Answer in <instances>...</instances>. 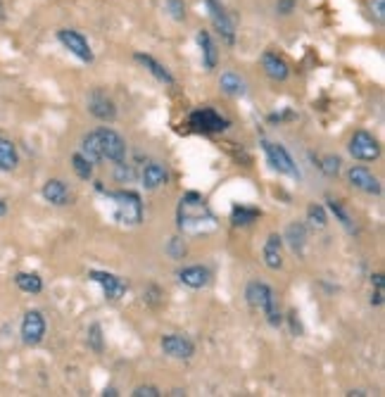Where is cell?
<instances>
[{
  "mask_svg": "<svg viewBox=\"0 0 385 397\" xmlns=\"http://www.w3.org/2000/svg\"><path fill=\"white\" fill-rule=\"evenodd\" d=\"M371 281L376 283V288H383V274H374L371 276Z\"/></svg>",
  "mask_w": 385,
  "mask_h": 397,
  "instance_id": "cell-40",
  "label": "cell"
},
{
  "mask_svg": "<svg viewBox=\"0 0 385 397\" xmlns=\"http://www.w3.org/2000/svg\"><path fill=\"white\" fill-rule=\"evenodd\" d=\"M178 229L188 236H200L217 229V219L207 207L205 197L200 193H185L178 205Z\"/></svg>",
  "mask_w": 385,
  "mask_h": 397,
  "instance_id": "cell-1",
  "label": "cell"
},
{
  "mask_svg": "<svg viewBox=\"0 0 385 397\" xmlns=\"http://www.w3.org/2000/svg\"><path fill=\"white\" fill-rule=\"evenodd\" d=\"M5 215H7V202L0 200V217H5Z\"/></svg>",
  "mask_w": 385,
  "mask_h": 397,
  "instance_id": "cell-41",
  "label": "cell"
},
{
  "mask_svg": "<svg viewBox=\"0 0 385 397\" xmlns=\"http://www.w3.org/2000/svg\"><path fill=\"white\" fill-rule=\"evenodd\" d=\"M133 179V169L126 167L124 162H117V181H131Z\"/></svg>",
  "mask_w": 385,
  "mask_h": 397,
  "instance_id": "cell-38",
  "label": "cell"
},
{
  "mask_svg": "<svg viewBox=\"0 0 385 397\" xmlns=\"http://www.w3.org/2000/svg\"><path fill=\"white\" fill-rule=\"evenodd\" d=\"M205 8L210 12V19L214 24V29L219 31V36L224 43L235 46V24L231 15L226 12V8L221 5V0H205Z\"/></svg>",
  "mask_w": 385,
  "mask_h": 397,
  "instance_id": "cell-7",
  "label": "cell"
},
{
  "mask_svg": "<svg viewBox=\"0 0 385 397\" xmlns=\"http://www.w3.org/2000/svg\"><path fill=\"white\" fill-rule=\"evenodd\" d=\"M328 210H331L333 215L338 217V222H340L342 226H345V229L352 231V219H349V215L345 212V207H342V205H340L338 200H333V197H331V200H328Z\"/></svg>",
  "mask_w": 385,
  "mask_h": 397,
  "instance_id": "cell-33",
  "label": "cell"
},
{
  "mask_svg": "<svg viewBox=\"0 0 385 397\" xmlns=\"http://www.w3.org/2000/svg\"><path fill=\"white\" fill-rule=\"evenodd\" d=\"M347 181H349V186L356 188V190H361V193H369V195H381L383 193L381 179L374 176L369 169H364V167H352V169H349Z\"/></svg>",
  "mask_w": 385,
  "mask_h": 397,
  "instance_id": "cell-13",
  "label": "cell"
},
{
  "mask_svg": "<svg viewBox=\"0 0 385 397\" xmlns=\"http://www.w3.org/2000/svg\"><path fill=\"white\" fill-rule=\"evenodd\" d=\"M371 304H383V288H376V293L371 295Z\"/></svg>",
  "mask_w": 385,
  "mask_h": 397,
  "instance_id": "cell-39",
  "label": "cell"
},
{
  "mask_svg": "<svg viewBox=\"0 0 385 397\" xmlns=\"http://www.w3.org/2000/svg\"><path fill=\"white\" fill-rule=\"evenodd\" d=\"M14 283H17V288L21 290V293H41L43 290V279L38 274H31V272H19L17 276H14Z\"/></svg>",
  "mask_w": 385,
  "mask_h": 397,
  "instance_id": "cell-26",
  "label": "cell"
},
{
  "mask_svg": "<svg viewBox=\"0 0 385 397\" xmlns=\"http://www.w3.org/2000/svg\"><path fill=\"white\" fill-rule=\"evenodd\" d=\"M71 167H74V172H76V176H78V179L88 181L91 176H93V165H91L88 160L83 158L81 153H76L74 158H71Z\"/></svg>",
  "mask_w": 385,
  "mask_h": 397,
  "instance_id": "cell-28",
  "label": "cell"
},
{
  "mask_svg": "<svg viewBox=\"0 0 385 397\" xmlns=\"http://www.w3.org/2000/svg\"><path fill=\"white\" fill-rule=\"evenodd\" d=\"M307 222L312 226H317V229H324L328 224V217H326V210L321 207V205H309V210H307Z\"/></svg>",
  "mask_w": 385,
  "mask_h": 397,
  "instance_id": "cell-30",
  "label": "cell"
},
{
  "mask_svg": "<svg viewBox=\"0 0 385 397\" xmlns=\"http://www.w3.org/2000/svg\"><path fill=\"white\" fill-rule=\"evenodd\" d=\"M167 181H169V172H167V167H164L162 162H150V165L143 167L140 183H143V188H145V190L162 188Z\"/></svg>",
  "mask_w": 385,
  "mask_h": 397,
  "instance_id": "cell-16",
  "label": "cell"
},
{
  "mask_svg": "<svg viewBox=\"0 0 385 397\" xmlns=\"http://www.w3.org/2000/svg\"><path fill=\"white\" fill-rule=\"evenodd\" d=\"M88 279L93 283H98V286L103 288L105 297L107 300H112V302L121 300L128 290V281L121 279V276H114L110 272H98V269H93V272H88Z\"/></svg>",
  "mask_w": 385,
  "mask_h": 397,
  "instance_id": "cell-10",
  "label": "cell"
},
{
  "mask_svg": "<svg viewBox=\"0 0 385 397\" xmlns=\"http://www.w3.org/2000/svg\"><path fill=\"white\" fill-rule=\"evenodd\" d=\"M133 58H135V62H140V65L145 67L148 72L153 74L160 83H167V86H171V83H174V76H171V72L162 65V62H157V60L153 58V55H148V53H135Z\"/></svg>",
  "mask_w": 385,
  "mask_h": 397,
  "instance_id": "cell-21",
  "label": "cell"
},
{
  "mask_svg": "<svg viewBox=\"0 0 385 397\" xmlns=\"http://www.w3.org/2000/svg\"><path fill=\"white\" fill-rule=\"evenodd\" d=\"M162 350L171 359H190L195 354V343L185 336H178V333H171V336H162L160 340Z\"/></svg>",
  "mask_w": 385,
  "mask_h": 397,
  "instance_id": "cell-12",
  "label": "cell"
},
{
  "mask_svg": "<svg viewBox=\"0 0 385 397\" xmlns=\"http://www.w3.org/2000/svg\"><path fill=\"white\" fill-rule=\"evenodd\" d=\"M262 259H264V264H267L269 269H274V272L283 267V236L271 233V236L267 238V243H264Z\"/></svg>",
  "mask_w": 385,
  "mask_h": 397,
  "instance_id": "cell-19",
  "label": "cell"
},
{
  "mask_svg": "<svg viewBox=\"0 0 385 397\" xmlns=\"http://www.w3.org/2000/svg\"><path fill=\"white\" fill-rule=\"evenodd\" d=\"M57 41H60L74 58H78L81 62H88V65L93 62V51H91L88 41L83 38V33H78L76 29H60L57 31Z\"/></svg>",
  "mask_w": 385,
  "mask_h": 397,
  "instance_id": "cell-11",
  "label": "cell"
},
{
  "mask_svg": "<svg viewBox=\"0 0 385 397\" xmlns=\"http://www.w3.org/2000/svg\"><path fill=\"white\" fill-rule=\"evenodd\" d=\"M262 148H264V155H267L271 169H276L278 174H285V176H295L299 179V169L295 165V160L290 158V153L285 150V145L281 143H274V140H262Z\"/></svg>",
  "mask_w": 385,
  "mask_h": 397,
  "instance_id": "cell-5",
  "label": "cell"
},
{
  "mask_svg": "<svg viewBox=\"0 0 385 397\" xmlns=\"http://www.w3.org/2000/svg\"><path fill=\"white\" fill-rule=\"evenodd\" d=\"M188 126L197 133H221L231 126V122L214 108H197L190 112Z\"/></svg>",
  "mask_w": 385,
  "mask_h": 397,
  "instance_id": "cell-4",
  "label": "cell"
},
{
  "mask_svg": "<svg viewBox=\"0 0 385 397\" xmlns=\"http://www.w3.org/2000/svg\"><path fill=\"white\" fill-rule=\"evenodd\" d=\"M219 88L224 91L226 96H233V98H242L247 93L245 79H242L240 74L231 72V69H226V72L219 76Z\"/></svg>",
  "mask_w": 385,
  "mask_h": 397,
  "instance_id": "cell-22",
  "label": "cell"
},
{
  "mask_svg": "<svg viewBox=\"0 0 385 397\" xmlns=\"http://www.w3.org/2000/svg\"><path fill=\"white\" fill-rule=\"evenodd\" d=\"M88 112L96 119H100V122H114V119H117V108H114V103L103 93V91H93L91 93Z\"/></svg>",
  "mask_w": 385,
  "mask_h": 397,
  "instance_id": "cell-14",
  "label": "cell"
},
{
  "mask_svg": "<svg viewBox=\"0 0 385 397\" xmlns=\"http://www.w3.org/2000/svg\"><path fill=\"white\" fill-rule=\"evenodd\" d=\"M245 297L247 302L252 304L255 309H260L264 316H267V321L271 326H281L283 316L281 311L276 307V293L271 290L267 283H260V281H252L245 290Z\"/></svg>",
  "mask_w": 385,
  "mask_h": 397,
  "instance_id": "cell-2",
  "label": "cell"
},
{
  "mask_svg": "<svg viewBox=\"0 0 385 397\" xmlns=\"http://www.w3.org/2000/svg\"><path fill=\"white\" fill-rule=\"evenodd\" d=\"M114 202V219L126 226H138L143 222V202L140 195L133 190H119V193H107Z\"/></svg>",
  "mask_w": 385,
  "mask_h": 397,
  "instance_id": "cell-3",
  "label": "cell"
},
{
  "mask_svg": "<svg viewBox=\"0 0 385 397\" xmlns=\"http://www.w3.org/2000/svg\"><path fill=\"white\" fill-rule=\"evenodd\" d=\"M369 12L378 24L385 22V0H369Z\"/></svg>",
  "mask_w": 385,
  "mask_h": 397,
  "instance_id": "cell-35",
  "label": "cell"
},
{
  "mask_svg": "<svg viewBox=\"0 0 385 397\" xmlns=\"http://www.w3.org/2000/svg\"><path fill=\"white\" fill-rule=\"evenodd\" d=\"M162 393L155 386H138L133 390V397H160Z\"/></svg>",
  "mask_w": 385,
  "mask_h": 397,
  "instance_id": "cell-37",
  "label": "cell"
},
{
  "mask_svg": "<svg viewBox=\"0 0 385 397\" xmlns=\"http://www.w3.org/2000/svg\"><path fill=\"white\" fill-rule=\"evenodd\" d=\"M167 252L171 259H183L185 257V243L183 238H171L167 243Z\"/></svg>",
  "mask_w": 385,
  "mask_h": 397,
  "instance_id": "cell-34",
  "label": "cell"
},
{
  "mask_svg": "<svg viewBox=\"0 0 385 397\" xmlns=\"http://www.w3.org/2000/svg\"><path fill=\"white\" fill-rule=\"evenodd\" d=\"M98 148H100V158L110 160V162H124L126 158V140L119 136L117 131L112 129H96Z\"/></svg>",
  "mask_w": 385,
  "mask_h": 397,
  "instance_id": "cell-6",
  "label": "cell"
},
{
  "mask_svg": "<svg viewBox=\"0 0 385 397\" xmlns=\"http://www.w3.org/2000/svg\"><path fill=\"white\" fill-rule=\"evenodd\" d=\"M46 316L41 314L38 309H29L24 319H21L19 333H21V343L24 345H41L43 338H46Z\"/></svg>",
  "mask_w": 385,
  "mask_h": 397,
  "instance_id": "cell-9",
  "label": "cell"
},
{
  "mask_svg": "<svg viewBox=\"0 0 385 397\" xmlns=\"http://www.w3.org/2000/svg\"><path fill=\"white\" fill-rule=\"evenodd\" d=\"M19 165V155L12 140L0 136V172H12Z\"/></svg>",
  "mask_w": 385,
  "mask_h": 397,
  "instance_id": "cell-23",
  "label": "cell"
},
{
  "mask_svg": "<svg viewBox=\"0 0 385 397\" xmlns=\"http://www.w3.org/2000/svg\"><path fill=\"white\" fill-rule=\"evenodd\" d=\"M262 69H264V74L274 81H285L290 76L288 62H285L278 53H271V51H267L262 55Z\"/></svg>",
  "mask_w": 385,
  "mask_h": 397,
  "instance_id": "cell-15",
  "label": "cell"
},
{
  "mask_svg": "<svg viewBox=\"0 0 385 397\" xmlns=\"http://www.w3.org/2000/svg\"><path fill=\"white\" fill-rule=\"evenodd\" d=\"M295 5H297V0H276V12L278 15H292L295 12Z\"/></svg>",
  "mask_w": 385,
  "mask_h": 397,
  "instance_id": "cell-36",
  "label": "cell"
},
{
  "mask_svg": "<svg viewBox=\"0 0 385 397\" xmlns=\"http://www.w3.org/2000/svg\"><path fill=\"white\" fill-rule=\"evenodd\" d=\"M340 158H335V155H326V158H321V165L319 169L324 172L326 176H338L340 174Z\"/></svg>",
  "mask_w": 385,
  "mask_h": 397,
  "instance_id": "cell-32",
  "label": "cell"
},
{
  "mask_svg": "<svg viewBox=\"0 0 385 397\" xmlns=\"http://www.w3.org/2000/svg\"><path fill=\"white\" fill-rule=\"evenodd\" d=\"M195 38H197V46H200V55H202V67L207 69V72L217 69V65H219V48L212 41L210 31L200 29Z\"/></svg>",
  "mask_w": 385,
  "mask_h": 397,
  "instance_id": "cell-17",
  "label": "cell"
},
{
  "mask_svg": "<svg viewBox=\"0 0 385 397\" xmlns=\"http://www.w3.org/2000/svg\"><path fill=\"white\" fill-rule=\"evenodd\" d=\"M43 197L50 202V205H55V207H64V205H69L71 202V195H69V188H67V183L60 181V179H50L46 181V186H43Z\"/></svg>",
  "mask_w": 385,
  "mask_h": 397,
  "instance_id": "cell-20",
  "label": "cell"
},
{
  "mask_svg": "<svg viewBox=\"0 0 385 397\" xmlns=\"http://www.w3.org/2000/svg\"><path fill=\"white\" fill-rule=\"evenodd\" d=\"M164 10L169 12V17L174 22H183L185 19V3L183 0H164Z\"/></svg>",
  "mask_w": 385,
  "mask_h": 397,
  "instance_id": "cell-31",
  "label": "cell"
},
{
  "mask_svg": "<svg viewBox=\"0 0 385 397\" xmlns=\"http://www.w3.org/2000/svg\"><path fill=\"white\" fill-rule=\"evenodd\" d=\"M5 19V5H3V0H0V22Z\"/></svg>",
  "mask_w": 385,
  "mask_h": 397,
  "instance_id": "cell-42",
  "label": "cell"
},
{
  "mask_svg": "<svg viewBox=\"0 0 385 397\" xmlns=\"http://www.w3.org/2000/svg\"><path fill=\"white\" fill-rule=\"evenodd\" d=\"M262 212L257 210V207H247V205H235V207L231 210V224L233 226H250V224H255L257 219H260Z\"/></svg>",
  "mask_w": 385,
  "mask_h": 397,
  "instance_id": "cell-25",
  "label": "cell"
},
{
  "mask_svg": "<svg viewBox=\"0 0 385 397\" xmlns=\"http://www.w3.org/2000/svg\"><path fill=\"white\" fill-rule=\"evenodd\" d=\"M176 276H178V281H181L183 286H188V288H192V290H200V288H205L207 283H210V279H212L210 269H207V267H202V264L183 267L181 272H178Z\"/></svg>",
  "mask_w": 385,
  "mask_h": 397,
  "instance_id": "cell-18",
  "label": "cell"
},
{
  "mask_svg": "<svg viewBox=\"0 0 385 397\" xmlns=\"http://www.w3.org/2000/svg\"><path fill=\"white\" fill-rule=\"evenodd\" d=\"M349 155L359 162H374L381 158V143L369 131H354L349 138Z\"/></svg>",
  "mask_w": 385,
  "mask_h": 397,
  "instance_id": "cell-8",
  "label": "cell"
},
{
  "mask_svg": "<svg viewBox=\"0 0 385 397\" xmlns=\"http://www.w3.org/2000/svg\"><path fill=\"white\" fill-rule=\"evenodd\" d=\"M88 347L96 354H100L105 350V343H103V326L100 324H91L88 329Z\"/></svg>",
  "mask_w": 385,
  "mask_h": 397,
  "instance_id": "cell-29",
  "label": "cell"
},
{
  "mask_svg": "<svg viewBox=\"0 0 385 397\" xmlns=\"http://www.w3.org/2000/svg\"><path fill=\"white\" fill-rule=\"evenodd\" d=\"M285 240H288V245H290L292 252L302 254L304 252V243H307V229H304V224H297V222L288 224V229H285Z\"/></svg>",
  "mask_w": 385,
  "mask_h": 397,
  "instance_id": "cell-24",
  "label": "cell"
},
{
  "mask_svg": "<svg viewBox=\"0 0 385 397\" xmlns=\"http://www.w3.org/2000/svg\"><path fill=\"white\" fill-rule=\"evenodd\" d=\"M81 155L91 162V165H98V162L103 160V158H100V148H98L96 131L86 133V136L81 138Z\"/></svg>",
  "mask_w": 385,
  "mask_h": 397,
  "instance_id": "cell-27",
  "label": "cell"
}]
</instances>
